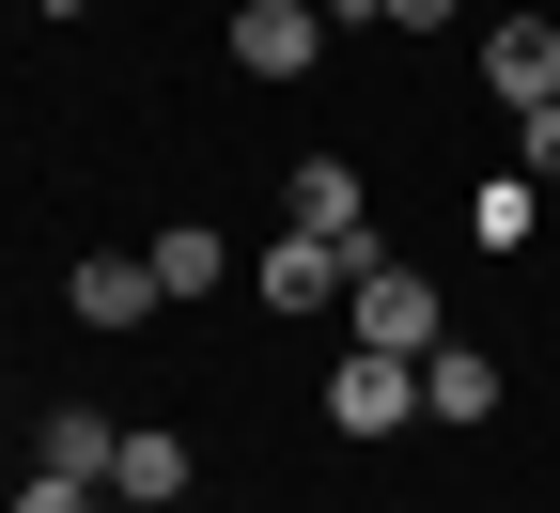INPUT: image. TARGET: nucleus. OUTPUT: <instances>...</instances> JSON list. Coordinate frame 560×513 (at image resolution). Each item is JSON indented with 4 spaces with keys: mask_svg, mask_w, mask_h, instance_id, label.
<instances>
[{
    "mask_svg": "<svg viewBox=\"0 0 560 513\" xmlns=\"http://www.w3.org/2000/svg\"><path fill=\"white\" fill-rule=\"evenodd\" d=\"M342 342H374V358H436V342H452V327H436V280L389 265V249H359V280H342Z\"/></svg>",
    "mask_w": 560,
    "mask_h": 513,
    "instance_id": "f257e3e1",
    "label": "nucleus"
},
{
    "mask_svg": "<svg viewBox=\"0 0 560 513\" xmlns=\"http://www.w3.org/2000/svg\"><path fill=\"white\" fill-rule=\"evenodd\" d=\"M359 249H374V234H296V218H280V249H265L249 280H265V312H296V327H312V312H342Z\"/></svg>",
    "mask_w": 560,
    "mask_h": 513,
    "instance_id": "f03ea898",
    "label": "nucleus"
},
{
    "mask_svg": "<svg viewBox=\"0 0 560 513\" xmlns=\"http://www.w3.org/2000/svg\"><path fill=\"white\" fill-rule=\"evenodd\" d=\"M62 296H79V327L109 342V327H156V312H172V280H156V249H94Z\"/></svg>",
    "mask_w": 560,
    "mask_h": 513,
    "instance_id": "7ed1b4c3",
    "label": "nucleus"
},
{
    "mask_svg": "<svg viewBox=\"0 0 560 513\" xmlns=\"http://www.w3.org/2000/svg\"><path fill=\"white\" fill-rule=\"evenodd\" d=\"M327 420H342V435H389V420H420V358H374V342H342V374H327Z\"/></svg>",
    "mask_w": 560,
    "mask_h": 513,
    "instance_id": "20e7f679",
    "label": "nucleus"
},
{
    "mask_svg": "<svg viewBox=\"0 0 560 513\" xmlns=\"http://www.w3.org/2000/svg\"><path fill=\"white\" fill-rule=\"evenodd\" d=\"M312 47H327V0H234V62L249 79H312Z\"/></svg>",
    "mask_w": 560,
    "mask_h": 513,
    "instance_id": "39448f33",
    "label": "nucleus"
},
{
    "mask_svg": "<svg viewBox=\"0 0 560 513\" xmlns=\"http://www.w3.org/2000/svg\"><path fill=\"white\" fill-rule=\"evenodd\" d=\"M482 94H499V109H545L560 94V16H499V32H482Z\"/></svg>",
    "mask_w": 560,
    "mask_h": 513,
    "instance_id": "423d86ee",
    "label": "nucleus"
},
{
    "mask_svg": "<svg viewBox=\"0 0 560 513\" xmlns=\"http://www.w3.org/2000/svg\"><path fill=\"white\" fill-rule=\"evenodd\" d=\"M109 452H125V435H109L94 405H47V435H32V467H47V498H94V482H109Z\"/></svg>",
    "mask_w": 560,
    "mask_h": 513,
    "instance_id": "0eeeda50",
    "label": "nucleus"
},
{
    "mask_svg": "<svg viewBox=\"0 0 560 513\" xmlns=\"http://www.w3.org/2000/svg\"><path fill=\"white\" fill-rule=\"evenodd\" d=\"M420 420H499V358H482V342H436V358H420Z\"/></svg>",
    "mask_w": 560,
    "mask_h": 513,
    "instance_id": "6e6552de",
    "label": "nucleus"
},
{
    "mask_svg": "<svg viewBox=\"0 0 560 513\" xmlns=\"http://www.w3.org/2000/svg\"><path fill=\"white\" fill-rule=\"evenodd\" d=\"M280 218H296V234H359V218H374V187L342 172V156H296V187H280Z\"/></svg>",
    "mask_w": 560,
    "mask_h": 513,
    "instance_id": "1a4fd4ad",
    "label": "nucleus"
},
{
    "mask_svg": "<svg viewBox=\"0 0 560 513\" xmlns=\"http://www.w3.org/2000/svg\"><path fill=\"white\" fill-rule=\"evenodd\" d=\"M187 482H202V467H187V435H156V420L109 452V498H187Z\"/></svg>",
    "mask_w": 560,
    "mask_h": 513,
    "instance_id": "9d476101",
    "label": "nucleus"
},
{
    "mask_svg": "<svg viewBox=\"0 0 560 513\" xmlns=\"http://www.w3.org/2000/svg\"><path fill=\"white\" fill-rule=\"evenodd\" d=\"M156 280H172V296H219V234H202V218H172V234H156Z\"/></svg>",
    "mask_w": 560,
    "mask_h": 513,
    "instance_id": "9b49d317",
    "label": "nucleus"
},
{
    "mask_svg": "<svg viewBox=\"0 0 560 513\" xmlns=\"http://www.w3.org/2000/svg\"><path fill=\"white\" fill-rule=\"evenodd\" d=\"M514 172H529V187H560V94H545V109H514Z\"/></svg>",
    "mask_w": 560,
    "mask_h": 513,
    "instance_id": "f8f14e48",
    "label": "nucleus"
},
{
    "mask_svg": "<svg viewBox=\"0 0 560 513\" xmlns=\"http://www.w3.org/2000/svg\"><path fill=\"white\" fill-rule=\"evenodd\" d=\"M359 16H389V32H452L467 0H359Z\"/></svg>",
    "mask_w": 560,
    "mask_h": 513,
    "instance_id": "ddd939ff",
    "label": "nucleus"
},
{
    "mask_svg": "<svg viewBox=\"0 0 560 513\" xmlns=\"http://www.w3.org/2000/svg\"><path fill=\"white\" fill-rule=\"evenodd\" d=\"M47 513H79V498H47Z\"/></svg>",
    "mask_w": 560,
    "mask_h": 513,
    "instance_id": "4468645a",
    "label": "nucleus"
}]
</instances>
